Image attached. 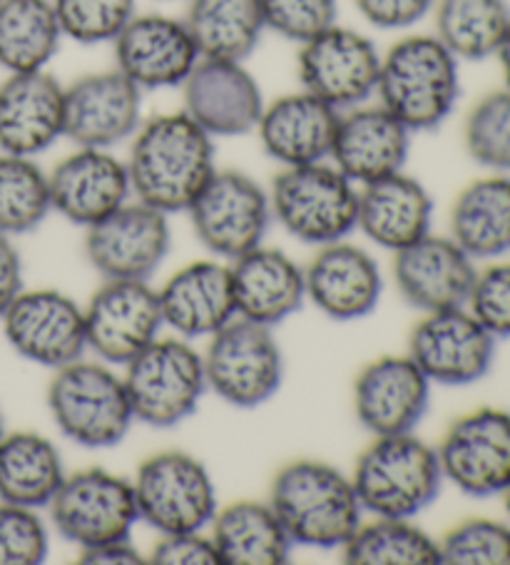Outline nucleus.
<instances>
[{"label":"nucleus","mask_w":510,"mask_h":565,"mask_svg":"<svg viewBox=\"0 0 510 565\" xmlns=\"http://www.w3.org/2000/svg\"><path fill=\"white\" fill-rule=\"evenodd\" d=\"M394 255V281L406 305L426 315L468 305L478 271L454 237L428 232Z\"/></svg>","instance_id":"obj_23"},{"label":"nucleus","mask_w":510,"mask_h":565,"mask_svg":"<svg viewBox=\"0 0 510 565\" xmlns=\"http://www.w3.org/2000/svg\"><path fill=\"white\" fill-rule=\"evenodd\" d=\"M458 57L436 35H406L381 55L376 95L411 132L444 125L460 95Z\"/></svg>","instance_id":"obj_3"},{"label":"nucleus","mask_w":510,"mask_h":565,"mask_svg":"<svg viewBox=\"0 0 510 565\" xmlns=\"http://www.w3.org/2000/svg\"><path fill=\"white\" fill-rule=\"evenodd\" d=\"M47 509L55 531L81 551L127 541L140 521L132 481L95 466L65 476Z\"/></svg>","instance_id":"obj_10"},{"label":"nucleus","mask_w":510,"mask_h":565,"mask_svg":"<svg viewBox=\"0 0 510 565\" xmlns=\"http://www.w3.org/2000/svg\"><path fill=\"white\" fill-rule=\"evenodd\" d=\"M188 212L198 239L224 259L259 247L272 220L269 192L237 170L214 172Z\"/></svg>","instance_id":"obj_12"},{"label":"nucleus","mask_w":510,"mask_h":565,"mask_svg":"<svg viewBox=\"0 0 510 565\" xmlns=\"http://www.w3.org/2000/svg\"><path fill=\"white\" fill-rule=\"evenodd\" d=\"M411 132L384 105H357L339 115L331 162L361 188L401 172L408 160Z\"/></svg>","instance_id":"obj_24"},{"label":"nucleus","mask_w":510,"mask_h":565,"mask_svg":"<svg viewBox=\"0 0 510 565\" xmlns=\"http://www.w3.org/2000/svg\"><path fill=\"white\" fill-rule=\"evenodd\" d=\"M182 110L212 138H242L257 130L264 95L247 65L200 57L182 83Z\"/></svg>","instance_id":"obj_19"},{"label":"nucleus","mask_w":510,"mask_h":565,"mask_svg":"<svg viewBox=\"0 0 510 565\" xmlns=\"http://www.w3.org/2000/svg\"><path fill=\"white\" fill-rule=\"evenodd\" d=\"M77 561H81L83 565H140V563H145L140 551L135 548L130 539L103 543V545H95V548H83L81 558Z\"/></svg>","instance_id":"obj_48"},{"label":"nucleus","mask_w":510,"mask_h":565,"mask_svg":"<svg viewBox=\"0 0 510 565\" xmlns=\"http://www.w3.org/2000/svg\"><path fill=\"white\" fill-rule=\"evenodd\" d=\"M132 194L164 214L188 212L217 172L214 138L188 113H164L142 120L127 158Z\"/></svg>","instance_id":"obj_1"},{"label":"nucleus","mask_w":510,"mask_h":565,"mask_svg":"<svg viewBox=\"0 0 510 565\" xmlns=\"http://www.w3.org/2000/svg\"><path fill=\"white\" fill-rule=\"evenodd\" d=\"M8 431H6V416H3V408H0V438H3Z\"/></svg>","instance_id":"obj_51"},{"label":"nucleus","mask_w":510,"mask_h":565,"mask_svg":"<svg viewBox=\"0 0 510 565\" xmlns=\"http://www.w3.org/2000/svg\"><path fill=\"white\" fill-rule=\"evenodd\" d=\"M354 491L364 513L379 519H416L436 501L444 483L438 451L411 434L374 436L359 456Z\"/></svg>","instance_id":"obj_4"},{"label":"nucleus","mask_w":510,"mask_h":565,"mask_svg":"<svg viewBox=\"0 0 510 565\" xmlns=\"http://www.w3.org/2000/svg\"><path fill=\"white\" fill-rule=\"evenodd\" d=\"M202 362L208 388L237 408L267 404L284 379L281 349L272 327L242 317L212 334Z\"/></svg>","instance_id":"obj_9"},{"label":"nucleus","mask_w":510,"mask_h":565,"mask_svg":"<svg viewBox=\"0 0 510 565\" xmlns=\"http://www.w3.org/2000/svg\"><path fill=\"white\" fill-rule=\"evenodd\" d=\"M337 107L319 100L307 90L281 95L264 105L257 125L264 152L281 168L323 162L331 158L333 135L339 125Z\"/></svg>","instance_id":"obj_26"},{"label":"nucleus","mask_w":510,"mask_h":565,"mask_svg":"<svg viewBox=\"0 0 510 565\" xmlns=\"http://www.w3.org/2000/svg\"><path fill=\"white\" fill-rule=\"evenodd\" d=\"M349 565H438V541L411 523V519L361 521L354 535L341 545Z\"/></svg>","instance_id":"obj_37"},{"label":"nucleus","mask_w":510,"mask_h":565,"mask_svg":"<svg viewBox=\"0 0 510 565\" xmlns=\"http://www.w3.org/2000/svg\"><path fill=\"white\" fill-rule=\"evenodd\" d=\"M113 45L115 67L142 93L182 87L202 57L184 18L162 13H135Z\"/></svg>","instance_id":"obj_18"},{"label":"nucleus","mask_w":510,"mask_h":565,"mask_svg":"<svg viewBox=\"0 0 510 565\" xmlns=\"http://www.w3.org/2000/svg\"><path fill=\"white\" fill-rule=\"evenodd\" d=\"M272 217L304 245H333L357 230L359 188L333 162L284 168L269 190Z\"/></svg>","instance_id":"obj_5"},{"label":"nucleus","mask_w":510,"mask_h":565,"mask_svg":"<svg viewBox=\"0 0 510 565\" xmlns=\"http://www.w3.org/2000/svg\"><path fill=\"white\" fill-rule=\"evenodd\" d=\"M444 565H510V525L470 519L438 541Z\"/></svg>","instance_id":"obj_41"},{"label":"nucleus","mask_w":510,"mask_h":565,"mask_svg":"<svg viewBox=\"0 0 510 565\" xmlns=\"http://www.w3.org/2000/svg\"><path fill=\"white\" fill-rule=\"evenodd\" d=\"M142 125V90L113 71L77 77L65 87V138L77 148L113 150Z\"/></svg>","instance_id":"obj_20"},{"label":"nucleus","mask_w":510,"mask_h":565,"mask_svg":"<svg viewBox=\"0 0 510 565\" xmlns=\"http://www.w3.org/2000/svg\"><path fill=\"white\" fill-rule=\"evenodd\" d=\"M464 142L470 160L496 174L510 172V87L496 90L468 113Z\"/></svg>","instance_id":"obj_39"},{"label":"nucleus","mask_w":510,"mask_h":565,"mask_svg":"<svg viewBox=\"0 0 510 565\" xmlns=\"http://www.w3.org/2000/svg\"><path fill=\"white\" fill-rule=\"evenodd\" d=\"M232 291L237 317L277 327L297 315L307 299L304 269L281 249L254 247L232 259Z\"/></svg>","instance_id":"obj_28"},{"label":"nucleus","mask_w":510,"mask_h":565,"mask_svg":"<svg viewBox=\"0 0 510 565\" xmlns=\"http://www.w3.org/2000/svg\"><path fill=\"white\" fill-rule=\"evenodd\" d=\"M444 479L474 499L500 495L510 483V414L478 408L448 428L436 448Z\"/></svg>","instance_id":"obj_17"},{"label":"nucleus","mask_w":510,"mask_h":565,"mask_svg":"<svg viewBox=\"0 0 510 565\" xmlns=\"http://www.w3.org/2000/svg\"><path fill=\"white\" fill-rule=\"evenodd\" d=\"M381 53L371 38L333 23L299 45L297 73L301 90L317 95L339 113L376 95Z\"/></svg>","instance_id":"obj_11"},{"label":"nucleus","mask_w":510,"mask_h":565,"mask_svg":"<svg viewBox=\"0 0 510 565\" xmlns=\"http://www.w3.org/2000/svg\"><path fill=\"white\" fill-rule=\"evenodd\" d=\"M434 200L411 174L394 172L359 188L357 230L374 245L399 252L431 232Z\"/></svg>","instance_id":"obj_30"},{"label":"nucleus","mask_w":510,"mask_h":565,"mask_svg":"<svg viewBox=\"0 0 510 565\" xmlns=\"http://www.w3.org/2000/svg\"><path fill=\"white\" fill-rule=\"evenodd\" d=\"M304 281H307V299L337 321L369 317L384 289L376 259L366 249L347 245L344 239L321 247L311 265L304 269Z\"/></svg>","instance_id":"obj_27"},{"label":"nucleus","mask_w":510,"mask_h":565,"mask_svg":"<svg viewBox=\"0 0 510 565\" xmlns=\"http://www.w3.org/2000/svg\"><path fill=\"white\" fill-rule=\"evenodd\" d=\"M264 28L289 43H307L337 23V0H259Z\"/></svg>","instance_id":"obj_43"},{"label":"nucleus","mask_w":510,"mask_h":565,"mask_svg":"<svg viewBox=\"0 0 510 565\" xmlns=\"http://www.w3.org/2000/svg\"><path fill=\"white\" fill-rule=\"evenodd\" d=\"M47 408L65 438L83 448H113L135 422L123 376L105 362H77L55 369Z\"/></svg>","instance_id":"obj_6"},{"label":"nucleus","mask_w":510,"mask_h":565,"mask_svg":"<svg viewBox=\"0 0 510 565\" xmlns=\"http://www.w3.org/2000/svg\"><path fill=\"white\" fill-rule=\"evenodd\" d=\"M496 57L500 63V71H503V75H506V87H510V28L503 38V43H500V47H498Z\"/></svg>","instance_id":"obj_49"},{"label":"nucleus","mask_w":510,"mask_h":565,"mask_svg":"<svg viewBox=\"0 0 510 565\" xmlns=\"http://www.w3.org/2000/svg\"><path fill=\"white\" fill-rule=\"evenodd\" d=\"M408 356L431 384L468 386L490 372L496 337L464 307L431 311L411 331Z\"/></svg>","instance_id":"obj_15"},{"label":"nucleus","mask_w":510,"mask_h":565,"mask_svg":"<svg viewBox=\"0 0 510 565\" xmlns=\"http://www.w3.org/2000/svg\"><path fill=\"white\" fill-rule=\"evenodd\" d=\"M436 0H357L361 18L379 31H406L434 13Z\"/></svg>","instance_id":"obj_46"},{"label":"nucleus","mask_w":510,"mask_h":565,"mask_svg":"<svg viewBox=\"0 0 510 565\" xmlns=\"http://www.w3.org/2000/svg\"><path fill=\"white\" fill-rule=\"evenodd\" d=\"M63 38L81 45L113 43L137 13V0H53Z\"/></svg>","instance_id":"obj_40"},{"label":"nucleus","mask_w":510,"mask_h":565,"mask_svg":"<svg viewBox=\"0 0 510 565\" xmlns=\"http://www.w3.org/2000/svg\"><path fill=\"white\" fill-rule=\"evenodd\" d=\"M212 541L222 555V565H284L294 548L269 501H237L217 509L212 519Z\"/></svg>","instance_id":"obj_31"},{"label":"nucleus","mask_w":510,"mask_h":565,"mask_svg":"<svg viewBox=\"0 0 510 565\" xmlns=\"http://www.w3.org/2000/svg\"><path fill=\"white\" fill-rule=\"evenodd\" d=\"M83 315L87 349L105 364L132 362L164 327L157 289L132 279H105Z\"/></svg>","instance_id":"obj_14"},{"label":"nucleus","mask_w":510,"mask_h":565,"mask_svg":"<svg viewBox=\"0 0 510 565\" xmlns=\"http://www.w3.org/2000/svg\"><path fill=\"white\" fill-rule=\"evenodd\" d=\"M47 180L53 210L85 230L123 207L132 194L127 164L100 148H77L55 164Z\"/></svg>","instance_id":"obj_25"},{"label":"nucleus","mask_w":510,"mask_h":565,"mask_svg":"<svg viewBox=\"0 0 510 565\" xmlns=\"http://www.w3.org/2000/svg\"><path fill=\"white\" fill-rule=\"evenodd\" d=\"M269 505L294 545L341 548L361 525L354 483L323 461H291L274 476Z\"/></svg>","instance_id":"obj_2"},{"label":"nucleus","mask_w":510,"mask_h":565,"mask_svg":"<svg viewBox=\"0 0 510 565\" xmlns=\"http://www.w3.org/2000/svg\"><path fill=\"white\" fill-rule=\"evenodd\" d=\"M47 551L51 539L35 509L0 501V565H38Z\"/></svg>","instance_id":"obj_42"},{"label":"nucleus","mask_w":510,"mask_h":565,"mask_svg":"<svg viewBox=\"0 0 510 565\" xmlns=\"http://www.w3.org/2000/svg\"><path fill=\"white\" fill-rule=\"evenodd\" d=\"M23 291V262L13 239L0 232V317Z\"/></svg>","instance_id":"obj_47"},{"label":"nucleus","mask_w":510,"mask_h":565,"mask_svg":"<svg viewBox=\"0 0 510 565\" xmlns=\"http://www.w3.org/2000/svg\"><path fill=\"white\" fill-rule=\"evenodd\" d=\"M125 392L135 422L172 428L190 418L208 388L202 354L184 339H160L125 364Z\"/></svg>","instance_id":"obj_7"},{"label":"nucleus","mask_w":510,"mask_h":565,"mask_svg":"<svg viewBox=\"0 0 510 565\" xmlns=\"http://www.w3.org/2000/svg\"><path fill=\"white\" fill-rule=\"evenodd\" d=\"M132 489L140 521L160 535L204 531L217 513V489L210 471L184 451H162L145 459Z\"/></svg>","instance_id":"obj_8"},{"label":"nucleus","mask_w":510,"mask_h":565,"mask_svg":"<svg viewBox=\"0 0 510 565\" xmlns=\"http://www.w3.org/2000/svg\"><path fill=\"white\" fill-rule=\"evenodd\" d=\"M468 311L496 339H510V265H496L476 275Z\"/></svg>","instance_id":"obj_44"},{"label":"nucleus","mask_w":510,"mask_h":565,"mask_svg":"<svg viewBox=\"0 0 510 565\" xmlns=\"http://www.w3.org/2000/svg\"><path fill=\"white\" fill-rule=\"evenodd\" d=\"M0 321L18 356L53 372L83 359L87 349L83 309L57 289H23Z\"/></svg>","instance_id":"obj_16"},{"label":"nucleus","mask_w":510,"mask_h":565,"mask_svg":"<svg viewBox=\"0 0 510 565\" xmlns=\"http://www.w3.org/2000/svg\"><path fill=\"white\" fill-rule=\"evenodd\" d=\"M170 214L140 200H127L105 220L87 227L85 255L103 279L147 281L172 245Z\"/></svg>","instance_id":"obj_13"},{"label":"nucleus","mask_w":510,"mask_h":565,"mask_svg":"<svg viewBox=\"0 0 510 565\" xmlns=\"http://www.w3.org/2000/svg\"><path fill=\"white\" fill-rule=\"evenodd\" d=\"M436 38L458 61H488L510 28L508 0H436Z\"/></svg>","instance_id":"obj_36"},{"label":"nucleus","mask_w":510,"mask_h":565,"mask_svg":"<svg viewBox=\"0 0 510 565\" xmlns=\"http://www.w3.org/2000/svg\"><path fill=\"white\" fill-rule=\"evenodd\" d=\"M184 23L202 57L240 63L257 51L267 31L259 0H190Z\"/></svg>","instance_id":"obj_34"},{"label":"nucleus","mask_w":510,"mask_h":565,"mask_svg":"<svg viewBox=\"0 0 510 565\" xmlns=\"http://www.w3.org/2000/svg\"><path fill=\"white\" fill-rule=\"evenodd\" d=\"M65 138V85L47 71L0 83V152L35 158Z\"/></svg>","instance_id":"obj_21"},{"label":"nucleus","mask_w":510,"mask_h":565,"mask_svg":"<svg viewBox=\"0 0 510 565\" xmlns=\"http://www.w3.org/2000/svg\"><path fill=\"white\" fill-rule=\"evenodd\" d=\"M450 237L470 259L510 252V178L490 174L470 182L450 210Z\"/></svg>","instance_id":"obj_32"},{"label":"nucleus","mask_w":510,"mask_h":565,"mask_svg":"<svg viewBox=\"0 0 510 565\" xmlns=\"http://www.w3.org/2000/svg\"><path fill=\"white\" fill-rule=\"evenodd\" d=\"M164 327L182 339L217 334L237 317L230 267L220 262H192L157 289Z\"/></svg>","instance_id":"obj_29"},{"label":"nucleus","mask_w":510,"mask_h":565,"mask_svg":"<svg viewBox=\"0 0 510 565\" xmlns=\"http://www.w3.org/2000/svg\"><path fill=\"white\" fill-rule=\"evenodd\" d=\"M63 43L53 0H0V67L45 71Z\"/></svg>","instance_id":"obj_35"},{"label":"nucleus","mask_w":510,"mask_h":565,"mask_svg":"<svg viewBox=\"0 0 510 565\" xmlns=\"http://www.w3.org/2000/svg\"><path fill=\"white\" fill-rule=\"evenodd\" d=\"M500 495H503V505H506V513H508V519H510V483L506 486L503 493H500Z\"/></svg>","instance_id":"obj_50"},{"label":"nucleus","mask_w":510,"mask_h":565,"mask_svg":"<svg viewBox=\"0 0 510 565\" xmlns=\"http://www.w3.org/2000/svg\"><path fill=\"white\" fill-rule=\"evenodd\" d=\"M65 481V466L51 438L15 431L0 438V501L47 509Z\"/></svg>","instance_id":"obj_33"},{"label":"nucleus","mask_w":510,"mask_h":565,"mask_svg":"<svg viewBox=\"0 0 510 565\" xmlns=\"http://www.w3.org/2000/svg\"><path fill=\"white\" fill-rule=\"evenodd\" d=\"M53 212L51 180L35 158L0 154V232L28 235Z\"/></svg>","instance_id":"obj_38"},{"label":"nucleus","mask_w":510,"mask_h":565,"mask_svg":"<svg viewBox=\"0 0 510 565\" xmlns=\"http://www.w3.org/2000/svg\"><path fill=\"white\" fill-rule=\"evenodd\" d=\"M431 382L406 356H381L361 369L354 412L371 436L411 434L428 412Z\"/></svg>","instance_id":"obj_22"},{"label":"nucleus","mask_w":510,"mask_h":565,"mask_svg":"<svg viewBox=\"0 0 510 565\" xmlns=\"http://www.w3.org/2000/svg\"><path fill=\"white\" fill-rule=\"evenodd\" d=\"M150 563L155 565H222V555L212 535L202 531L167 533L155 543Z\"/></svg>","instance_id":"obj_45"}]
</instances>
